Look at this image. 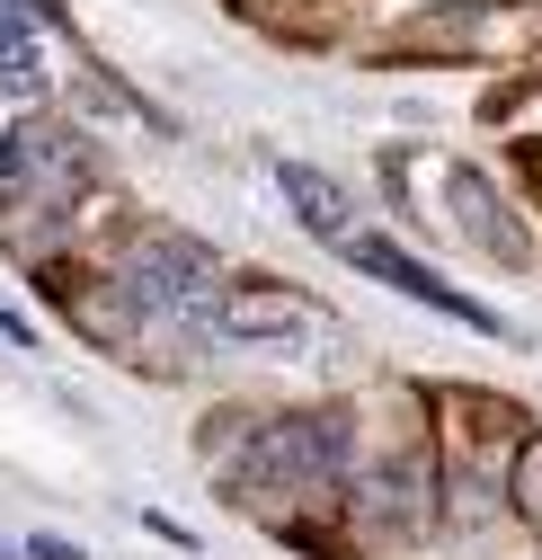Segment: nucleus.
<instances>
[{
  "label": "nucleus",
  "mask_w": 542,
  "mask_h": 560,
  "mask_svg": "<svg viewBox=\"0 0 542 560\" xmlns=\"http://www.w3.org/2000/svg\"><path fill=\"white\" fill-rule=\"evenodd\" d=\"M27 560H81V551L62 542V534H27Z\"/></svg>",
  "instance_id": "nucleus-10"
},
{
  "label": "nucleus",
  "mask_w": 542,
  "mask_h": 560,
  "mask_svg": "<svg viewBox=\"0 0 542 560\" xmlns=\"http://www.w3.org/2000/svg\"><path fill=\"white\" fill-rule=\"evenodd\" d=\"M0 338H19V347H27V338H36V329H27V320H19V312H10V303H0Z\"/></svg>",
  "instance_id": "nucleus-11"
},
{
  "label": "nucleus",
  "mask_w": 542,
  "mask_h": 560,
  "mask_svg": "<svg viewBox=\"0 0 542 560\" xmlns=\"http://www.w3.org/2000/svg\"><path fill=\"white\" fill-rule=\"evenodd\" d=\"M0 560H10V551H0Z\"/></svg>",
  "instance_id": "nucleus-12"
},
{
  "label": "nucleus",
  "mask_w": 542,
  "mask_h": 560,
  "mask_svg": "<svg viewBox=\"0 0 542 560\" xmlns=\"http://www.w3.org/2000/svg\"><path fill=\"white\" fill-rule=\"evenodd\" d=\"M436 508V471L419 454H391L374 471H356V525L365 534H419Z\"/></svg>",
  "instance_id": "nucleus-6"
},
{
  "label": "nucleus",
  "mask_w": 542,
  "mask_h": 560,
  "mask_svg": "<svg viewBox=\"0 0 542 560\" xmlns=\"http://www.w3.org/2000/svg\"><path fill=\"white\" fill-rule=\"evenodd\" d=\"M347 258L374 276V285H391V294H410V303H427V312H445V320H462V329H490V338H507V320L490 312V303H471V294H453L436 267H419L400 241H374V232H356L347 241Z\"/></svg>",
  "instance_id": "nucleus-4"
},
{
  "label": "nucleus",
  "mask_w": 542,
  "mask_h": 560,
  "mask_svg": "<svg viewBox=\"0 0 542 560\" xmlns=\"http://www.w3.org/2000/svg\"><path fill=\"white\" fill-rule=\"evenodd\" d=\"M276 187H285L294 223H303L311 241H356V196L338 187L329 170H311V161H276Z\"/></svg>",
  "instance_id": "nucleus-7"
},
{
  "label": "nucleus",
  "mask_w": 542,
  "mask_h": 560,
  "mask_svg": "<svg viewBox=\"0 0 542 560\" xmlns=\"http://www.w3.org/2000/svg\"><path fill=\"white\" fill-rule=\"evenodd\" d=\"M320 329H329L320 303H303L285 285H240V294L214 303V338L223 347H258V357H311Z\"/></svg>",
  "instance_id": "nucleus-3"
},
{
  "label": "nucleus",
  "mask_w": 542,
  "mask_h": 560,
  "mask_svg": "<svg viewBox=\"0 0 542 560\" xmlns=\"http://www.w3.org/2000/svg\"><path fill=\"white\" fill-rule=\"evenodd\" d=\"M27 19H36V10H19V0L0 10V90H10V98H36V90H45V45H36Z\"/></svg>",
  "instance_id": "nucleus-8"
},
{
  "label": "nucleus",
  "mask_w": 542,
  "mask_h": 560,
  "mask_svg": "<svg viewBox=\"0 0 542 560\" xmlns=\"http://www.w3.org/2000/svg\"><path fill=\"white\" fill-rule=\"evenodd\" d=\"M507 499L542 525V445H516V471H507Z\"/></svg>",
  "instance_id": "nucleus-9"
},
{
  "label": "nucleus",
  "mask_w": 542,
  "mask_h": 560,
  "mask_svg": "<svg viewBox=\"0 0 542 560\" xmlns=\"http://www.w3.org/2000/svg\"><path fill=\"white\" fill-rule=\"evenodd\" d=\"M347 454H356V418L347 409H294V418L249 428L232 471H249L258 489H338L347 480Z\"/></svg>",
  "instance_id": "nucleus-2"
},
{
  "label": "nucleus",
  "mask_w": 542,
  "mask_h": 560,
  "mask_svg": "<svg viewBox=\"0 0 542 560\" xmlns=\"http://www.w3.org/2000/svg\"><path fill=\"white\" fill-rule=\"evenodd\" d=\"M445 205H453V232L481 249L490 267H533V232H525V214L481 178V170H445Z\"/></svg>",
  "instance_id": "nucleus-5"
},
{
  "label": "nucleus",
  "mask_w": 542,
  "mask_h": 560,
  "mask_svg": "<svg viewBox=\"0 0 542 560\" xmlns=\"http://www.w3.org/2000/svg\"><path fill=\"white\" fill-rule=\"evenodd\" d=\"M223 258L196 241V232H133L116 258V303L143 312V320H187V329H214L223 303Z\"/></svg>",
  "instance_id": "nucleus-1"
}]
</instances>
